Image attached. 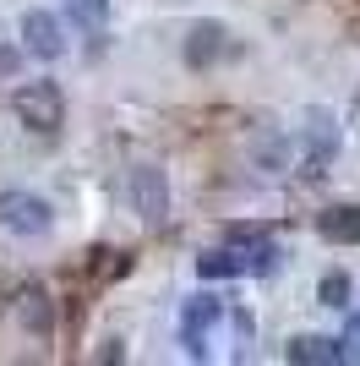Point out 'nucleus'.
<instances>
[{
    "label": "nucleus",
    "mask_w": 360,
    "mask_h": 366,
    "mask_svg": "<svg viewBox=\"0 0 360 366\" xmlns=\"http://www.w3.org/2000/svg\"><path fill=\"white\" fill-rule=\"evenodd\" d=\"M284 355L295 366H339V361H349L344 339H328V334H300V339H289Z\"/></svg>",
    "instance_id": "10"
},
{
    "label": "nucleus",
    "mask_w": 360,
    "mask_h": 366,
    "mask_svg": "<svg viewBox=\"0 0 360 366\" xmlns=\"http://www.w3.org/2000/svg\"><path fill=\"white\" fill-rule=\"evenodd\" d=\"M11 115L28 132H60L66 126V93L55 88V82H22V88L11 93Z\"/></svg>",
    "instance_id": "2"
},
{
    "label": "nucleus",
    "mask_w": 360,
    "mask_h": 366,
    "mask_svg": "<svg viewBox=\"0 0 360 366\" xmlns=\"http://www.w3.org/2000/svg\"><path fill=\"white\" fill-rule=\"evenodd\" d=\"M126 186H131V202H136V214H142L153 229H159V224L169 219V181H164V175H159L153 164H136V169H131V181H126Z\"/></svg>",
    "instance_id": "7"
},
{
    "label": "nucleus",
    "mask_w": 360,
    "mask_h": 366,
    "mask_svg": "<svg viewBox=\"0 0 360 366\" xmlns=\"http://www.w3.org/2000/svg\"><path fill=\"white\" fill-rule=\"evenodd\" d=\"M316 235L333 246H360V202H333L316 214Z\"/></svg>",
    "instance_id": "9"
},
{
    "label": "nucleus",
    "mask_w": 360,
    "mask_h": 366,
    "mask_svg": "<svg viewBox=\"0 0 360 366\" xmlns=\"http://www.w3.org/2000/svg\"><path fill=\"white\" fill-rule=\"evenodd\" d=\"M251 164L268 169V175H279V169L289 164V142H284V126L273 121V115H262L251 132Z\"/></svg>",
    "instance_id": "8"
},
{
    "label": "nucleus",
    "mask_w": 360,
    "mask_h": 366,
    "mask_svg": "<svg viewBox=\"0 0 360 366\" xmlns=\"http://www.w3.org/2000/svg\"><path fill=\"white\" fill-rule=\"evenodd\" d=\"M316 301L322 306H349V274H322V285H316Z\"/></svg>",
    "instance_id": "15"
},
{
    "label": "nucleus",
    "mask_w": 360,
    "mask_h": 366,
    "mask_svg": "<svg viewBox=\"0 0 360 366\" xmlns=\"http://www.w3.org/2000/svg\"><path fill=\"white\" fill-rule=\"evenodd\" d=\"M126 268H131V257H126V252H115V246H93V262H88V274L99 279V285L120 279Z\"/></svg>",
    "instance_id": "13"
},
{
    "label": "nucleus",
    "mask_w": 360,
    "mask_h": 366,
    "mask_svg": "<svg viewBox=\"0 0 360 366\" xmlns=\"http://www.w3.org/2000/svg\"><path fill=\"white\" fill-rule=\"evenodd\" d=\"M66 16H71L76 28H104V16H109V0H66Z\"/></svg>",
    "instance_id": "14"
},
{
    "label": "nucleus",
    "mask_w": 360,
    "mask_h": 366,
    "mask_svg": "<svg viewBox=\"0 0 360 366\" xmlns=\"http://www.w3.org/2000/svg\"><path fill=\"white\" fill-rule=\"evenodd\" d=\"M344 328H349V339H360V312H349V317H344Z\"/></svg>",
    "instance_id": "16"
},
{
    "label": "nucleus",
    "mask_w": 360,
    "mask_h": 366,
    "mask_svg": "<svg viewBox=\"0 0 360 366\" xmlns=\"http://www.w3.org/2000/svg\"><path fill=\"white\" fill-rule=\"evenodd\" d=\"M219 317H224V301L202 290V295H191V301H186V312H180V334H208Z\"/></svg>",
    "instance_id": "11"
},
{
    "label": "nucleus",
    "mask_w": 360,
    "mask_h": 366,
    "mask_svg": "<svg viewBox=\"0 0 360 366\" xmlns=\"http://www.w3.org/2000/svg\"><path fill=\"white\" fill-rule=\"evenodd\" d=\"M49 224H55V208L39 192H0V229H11V235H44Z\"/></svg>",
    "instance_id": "4"
},
{
    "label": "nucleus",
    "mask_w": 360,
    "mask_h": 366,
    "mask_svg": "<svg viewBox=\"0 0 360 366\" xmlns=\"http://www.w3.org/2000/svg\"><path fill=\"white\" fill-rule=\"evenodd\" d=\"M229 55H235V39H229L224 22H191L186 28V66L191 71H213Z\"/></svg>",
    "instance_id": "5"
},
{
    "label": "nucleus",
    "mask_w": 360,
    "mask_h": 366,
    "mask_svg": "<svg viewBox=\"0 0 360 366\" xmlns=\"http://www.w3.org/2000/svg\"><path fill=\"white\" fill-rule=\"evenodd\" d=\"M6 312H11V322L28 339H49L55 334V301H49V290L39 285V279H22V285L11 290V301H6Z\"/></svg>",
    "instance_id": "3"
},
{
    "label": "nucleus",
    "mask_w": 360,
    "mask_h": 366,
    "mask_svg": "<svg viewBox=\"0 0 360 366\" xmlns=\"http://www.w3.org/2000/svg\"><path fill=\"white\" fill-rule=\"evenodd\" d=\"M0 71H16V55H11V49H0Z\"/></svg>",
    "instance_id": "17"
},
{
    "label": "nucleus",
    "mask_w": 360,
    "mask_h": 366,
    "mask_svg": "<svg viewBox=\"0 0 360 366\" xmlns=\"http://www.w3.org/2000/svg\"><path fill=\"white\" fill-rule=\"evenodd\" d=\"M196 274H202V279H208V285H213V279H246V262H240V252H235V246H219V252H208V257H196Z\"/></svg>",
    "instance_id": "12"
},
{
    "label": "nucleus",
    "mask_w": 360,
    "mask_h": 366,
    "mask_svg": "<svg viewBox=\"0 0 360 366\" xmlns=\"http://www.w3.org/2000/svg\"><path fill=\"white\" fill-rule=\"evenodd\" d=\"M22 49H28L33 61H60L66 55V28H60V16L44 11V6H33V11H22Z\"/></svg>",
    "instance_id": "6"
},
{
    "label": "nucleus",
    "mask_w": 360,
    "mask_h": 366,
    "mask_svg": "<svg viewBox=\"0 0 360 366\" xmlns=\"http://www.w3.org/2000/svg\"><path fill=\"white\" fill-rule=\"evenodd\" d=\"M339 142H344L339 115H333L328 104H311L300 115V175H306V181H322L328 164H333V153H339Z\"/></svg>",
    "instance_id": "1"
}]
</instances>
